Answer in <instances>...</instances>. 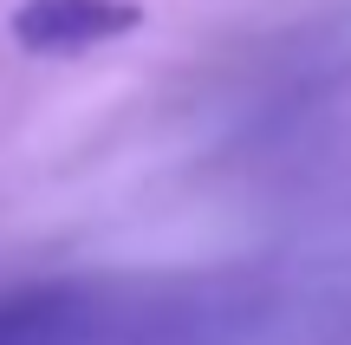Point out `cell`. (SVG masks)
<instances>
[{"mask_svg":"<svg viewBox=\"0 0 351 345\" xmlns=\"http://www.w3.org/2000/svg\"><path fill=\"white\" fill-rule=\"evenodd\" d=\"M104 326V294L78 281H33L0 294V345H98Z\"/></svg>","mask_w":351,"mask_h":345,"instance_id":"obj_2","label":"cell"},{"mask_svg":"<svg viewBox=\"0 0 351 345\" xmlns=\"http://www.w3.org/2000/svg\"><path fill=\"white\" fill-rule=\"evenodd\" d=\"M143 20H150L143 0H20L7 33L33 59H78V52H98L137 33Z\"/></svg>","mask_w":351,"mask_h":345,"instance_id":"obj_1","label":"cell"}]
</instances>
